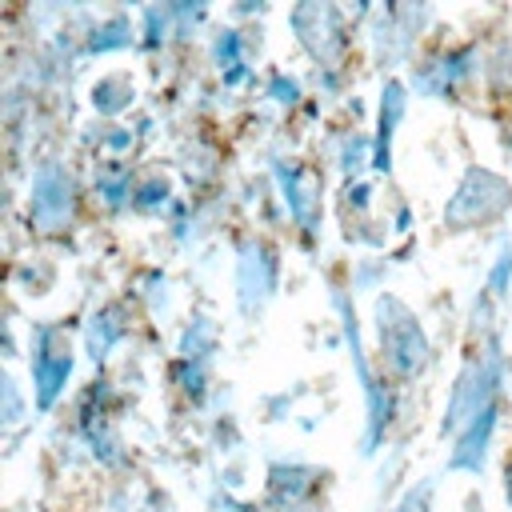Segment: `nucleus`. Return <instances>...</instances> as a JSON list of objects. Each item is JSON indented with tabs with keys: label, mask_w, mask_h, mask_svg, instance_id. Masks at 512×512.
<instances>
[{
	"label": "nucleus",
	"mask_w": 512,
	"mask_h": 512,
	"mask_svg": "<svg viewBox=\"0 0 512 512\" xmlns=\"http://www.w3.org/2000/svg\"><path fill=\"white\" fill-rule=\"evenodd\" d=\"M508 496H512V468H508Z\"/></svg>",
	"instance_id": "nucleus-1"
}]
</instances>
